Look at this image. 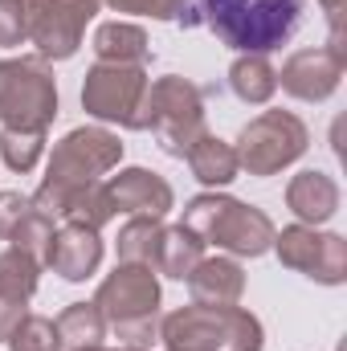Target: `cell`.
<instances>
[{
  "label": "cell",
  "mask_w": 347,
  "mask_h": 351,
  "mask_svg": "<svg viewBox=\"0 0 347 351\" xmlns=\"http://www.w3.org/2000/svg\"><path fill=\"white\" fill-rule=\"evenodd\" d=\"M115 12H131V16H152V21H176L184 29L200 25V0H102Z\"/></svg>",
  "instance_id": "25"
},
{
  "label": "cell",
  "mask_w": 347,
  "mask_h": 351,
  "mask_svg": "<svg viewBox=\"0 0 347 351\" xmlns=\"http://www.w3.org/2000/svg\"><path fill=\"white\" fill-rule=\"evenodd\" d=\"M33 213V196L25 192H0V241L12 237V229Z\"/></svg>",
  "instance_id": "30"
},
{
  "label": "cell",
  "mask_w": 347,
  "mask_h": 351,
  "mask_svg": "<svg viewBox=\"0 0 347 351\" xmlns=\"http://www.w3.org/2000/svg\"><path fill=\"white\" fill-rule=\"evenodd\" d=\"M323 4V12H327V21H331V41H327V49L335 53V58H344V0H319Z\"/></svg>",
  "instance_id": "31"
},
{
  "label": "cell",
  "mask_w": 347,
  "mask_h": 351,
  "mask_svg": "<svg viewBox=\"0 0 347 351\" xmlns=\"http://www.w3.org/2000/svg\"><path fill=\"white\" fill-rule=\"evenodd\" d=\"M184 229H192L204 245L225 250L229 258H261L274 245V221L258 204H246L225 192H200L184 204Z\"/></svg>",
  "instance_id": "2"
},
{
  "label": "cell",
  "mask_w": 347,
  "mask_h": 351,
  "mask_svg": "<svg viewBox=\"0 0 347 351\" xmlns=\"http://www.w3.org/2000/svg\"><path fill=\"white\" fill-rule=\"evenodd\" d=\"M45 156V131H12L0 127V160L16 176H29Z\"/></svg>",
  "instance_id": "26"
},
{
  "label": "cell",
  "mask_w": 347,
  "mask_h": 351,
  "mask_svg": "<svg viewBox=\"0 0 347 351\" xmlns=\"http://www.w3.org/2000/svg\"><path fill=\"white\" fill-rule=\"evenodd\" d=\"M58 339L62 351H78V348H94L106 339V319L94 302H70L58 315Z\"/></svg>",
  "instance_id": "22"
},
{
  "label": "cell",
  "mask_w": 347,
  "mask_h": 351,
  "mask_svg": "<svg viewBox=\"0 0 347 351\" xmlns=\"http://www.w3.org/2000/svg\"><path fill=\"white\" fill-rule=\"evenodd\" d=\"M49 241H53V217H45L41 208H33V213L12 229V237H8V245L25 250L29 258H37L41 265H45V254H49Z\"/></svg>",
  "instance_id": "28"
},
{
  "label": "cell",
  "mask_w": 347,
  "mask_h": 351,
  "mask_svg": "<svg viewBox=\"0 0 347 351\" xmlns=\"http://www.w3.org/2000/svg\"><path fill=\"white\" fill-rule=\"evenodd\" d=\"M25 4H29V0H25Z\"/></svg>",
  "instance_id": "35"
},
{
  "label": "cell",
  "mask_w": 347,
  "mask_h": 351,
  "mask_svg": "<svg viewBox=\"0 0 347 351\" xmlns=\"http://www.w3.org/2000/svg\"><path fill=\"white\" fill-rule=\"evenodd\" d=\"M147 66H115V62H94L82 82V110L98 123H119L135 131L143 94H147Z\"/></svg>",
  "instance_id": "7"
},
{
  "label": "cell",
  "mask_w": 347,
  "mask_h": 351,
  "mask_svg": "<svg viewBox=\"0 0 347 351\" xmlns=\"http://www.w3.org/2000/svg\"><path fill=\"white\" fill-rule=\"evenodd\" d=\"M311 147V131L298 114L290 110H261L258 119H250L233 143L241 172L258 176H278L282 168H290L294 160H302Z\"/></svg>",
  "instance_id": "6"
},
{
  "label": "cell",
  "mask_w": 347,
  "mask_h": 351,
  "mask_svg": "<svg viewBox=\"0 0 347 351\" xmlns=\"http://www.w3.org/2000/svg\"><path fill=\"white\" fill-rule=\"evenodd\" d=\"M8 351H62V339H58V323L45 319V315H21V323L8 331L4 339Z\"/></svg>",
  "instance_id": "27"
},
{
  "label": "cell",
  "mask_w": 347,
  "mask_h": 351,
  "mask_svg": "<svg viewBox=\"0 0 347 351\" xmlns=\"http://www.w3.org/2000/svg\"><path fill=\"white\" fill-rule=\"evenodd\" d=\"M160 233H164V221H152V217H131L123 229H119V262H135V265H152L156 262V250H160Z\"/></svg>",
  "instance_id": "23"
},
{
  "label": "cell",
  "mask_w": 347,
  "mask_h": 351,
  "mask_svg": "<svg viewBox=\"0 0 347 351\" xmlns=\"http://www.w3.org/2000/svg\"><path fill=\"white\" fill-rule=\"evenodd\" d=\"M94 306L102 311L106 327H127L143 319H160V278L152 265L119 262L98 286Z\"/></svg>",
  "instance_id": "11"
},
{
  "label": "cell",
  "mask_w": 347,
  "mask_h": 351,
  "mask_svg": "<svg viewBox=\"0 0 347 351\" xmlns=\"http://www.w3.org/2000/svg\"><path fill=\"white\" fill-rule=\"evenodd\" d=\"M98 8L102 0H29V41L37 45V58L45 62L74 58Z\"/></svg>",
  "instance_id": "10"
},
{
  "label": "cell",
  "mask_w": 347,
  "mask_h": 351,
  "mask_svg": "<svg viewBox=\"0 0 347 351\" xmlns=\"http://www.w3.org/2000/svg\"><path fill=\"white\" fill-rule=\"evenodd\" d=\"M184 282L196 306H237L246 294V269L237 258H200Z\"/></svg>",
  "instance_id": "16"
},
{
  "label": "cell",
  "mask_w": 347,
  "mask_h": 351,
  "mask_svg": "<svg viewBox=\"0 0 347 351\" xmlns=\"http://www.w3.org/2000/svg\"><path fill=\"white\" fill-rule=\"evenodd\" d=\"M302 21V0H200V25L237 53L282 49Z\"/></svg>",
  "instance_id": "1"
},
{
  "label": "cell",
  "mask_w": 347,
  "mask_h": 351,
  "mask_svg": "<svg viewBox=\"0 0 347 351\" xmlns=\"http://www.w3.org/2000/svg\"><path fill=\"white\" fill-rule=\"evenodd\" d=\"M33 208H41L53 221L66 225H86V229H102L115 217V204L106 196V184H49L41 180V188L33 192Z\"/></svg>",
  "instance_id": "12"
},
{
  "label": "cell",
  "mask_w": 347,
  "mask_h": 351,
  "mask_svg": "<svg viewBox=\"0 0 347 351\" xmlns=\"http://www.w3.org/2000/svg\"><path fill=\"white\" fill-rule=\"evenodd\" d=\"M58 119V78L45 58L0 62V127L49 131Z\"/></svg>",
  "instance_id": "5"
},
{
  "label": "cell",
  "mask_w": 347,
  "mask_h": 351,
  "mask_svg": "<svg viewBox=\"0 0 347 351\" xmlns=\"http://www.w3.org/2000/svg\"><path fill=\"white\" fill-rule=\"evenodd\" d=\"M29 41V4L0 0V49H16Z\"/></svg>",
  "instance_id": "29"
},
{
  "label": "cell",
  "mask_w": 347,
  "mask_h": 351,
  "mask_svg": "<svg viewBox=\"0 0 347 351\" xmlns=\"http://www.w3.org/2000/svg\"><path fill=\"white\" fill-rule=\"evenodd\" d=\"M123 164V143L106 127H74L49 152V184H98L106 172Z\"/></svg>",
  "instance_id": "8"
},
{
  "label": "cell",
  "mask_w": 347,
  "mask_h": 351,
  "mask_svg": "<svg viewBox=\"0 0 347 351\" xmlns=\"http://www.w3.org/2000/svg\"><path fill=\"white\" fill-rule=\"evenodd\" d=\"M90 49H94L98 62H115V66H147L152 62V41L131 21H106V25H98Z\"/></svg>",
  "instance_id": "18"
},
{
  "label": "cell",
  "mask_w": 347,
  "mask_h": 351,
  "mask_svg": "<svg viewBox=\"0 0 347 351\" xmlns=\"http://www.w3.org/2000/svg\"><path fill=\"white\" fill-rule=\"evenodd\" d=\"M200 258H204V241H200L192 229H184V225H164L152 269L164 274V278H172V282H184V278L196 269Z\"/></svg>",
  "instance_id": "20"
},
{
  "label": "cell",
  "mask_w": 347,
  "mask_h": 351,
  "mask_svg": "<svg viewBox=\"0 0 347 351\" xmlns=\"http://www.w3.org/2000/svg\"><path fill=\"white\" fill-rule=\"evenodd\" d=\"M164 351H261L265 331L246 306H176L160 319Z\"/></svg>",
  "instance_id": "3"
},
{
  "label": "cell",
  "mask_w": 347,
  "mask_h": 351,
  "mask_svg": "<svg viewBox=\"0 0 347 351\" xmlns=\"http://www.w3.org/2000/svg\"><path fill=\"white\" fill-rule=\"evenodd\" d=\"M344 58H335L327 45H315V49H298L286 58L282 74H278V86L286 90L290 98L298 102H327L339 82H344Z\"/></svg>",
  "instance_id": "13"
},
{
  "label": "cell",
  "mask_w": 347,
  "mask_h": 351,
  "mask_svg": "<svg viewBox=\"0 0 347 351\" xmlns=\"http://www.w3.org/2000/svg\"><path fill=\"white\" fill-rule=\"evenodd\" d=\"M229 90L246 106H265L278 94V70L265 53H237V62L229 66Z\"/></svg>",
  "instance_id": "21"
},
{
  "label": "cell",
  "mask_w": 347,
  "mask_h": 351,
  "mask_svg": "<svg viewBox=\"0 0 347 351\" xmlns=\"http://www.w3.org/2000/svg\"><path fill=\"white\" fill-rule=\"evenodd\" d=\"M339 184L327 172H298L286 184V208L298 217V225H327L335 213H339Z\"/></svg>",
  "instance_id": "17"
},
{
  "label": "cell",
  "mask_w": 347,
  "mask_h": 351,
  "mask_svg": "<svg viewBox=\"0 0 347 351\" xmlns=\"http://www.w3.org/2000/svg\"><path fill=\"white\" fill-rule=\"evenodd\" d=\"M98 262H102V237H98V229H86V225H62V229H53L45 265L58 278L86 282V278H94Z\"/></svg>",
  "instance_id": "15"
},
{
  "label": "cell",
  "mask_w": 347,
  "mask_h": 351,
  "mask_svg": "<svg viewBox=\"0 0 347 351\" xmlns=\"http://www.w3.org/2000/svg\"><path fill=\"white\" fill-rule=\"evenodd\" d=\"M123 351H131V348H123Z\"/></svg>",
  "instance_id": "34"
},
{
  "label": "cell",
  "mask_w": 347,
  "mask_h": 351,
  "mask_svg": "<svg viewBox=\"0 0 347 351\" xmlns=\"http://www.w3.org/2000/svg\"><path fill=\"white\" fill-rule=\"evenodd\" d=\"M106 196L115 204V213H127V217H152V221H164L176 208V192L172 184L152 168H123L119 176L106 180Z\"/></svg>",
  "instance_id": "14"
},
{
  "label": "cell",
  "mask_w": 347,
  "mask_h": 351,
  "mask_svg": "<svg viewBox=\"0 0 347 351\" xmlns=\"http://www.w3.org/2000/svg\"><path fill=\"white\" fill-rule=\"evenodd\" d=\"M188 168L192 176L204 184V188H225V184H233L237 172H241V164H237V152H233V143H225L221 135H213V131H204L192 147H188Z\"/></svg>",
  "instance_id": "19"
},
{
  "label": "cell",
  "mask_w": 347,
  "mask_h": 351,
  "mask_svg": "<svg viewBox=\"0 0 347 351\" xmlns=\"http://www.w3.org/2000/svg\"><path fill=\"white\" fill-rule=\"evenodd\" d=\"M37 282H41V262L37 258H29L16 245H8L0 254V294H8L16 302H29L37 294Z\"/></svg>",
  "instance_id": "24"
},
{
  "label": "cell",
  "mask_w": 347,
  "mask_h": 351,
  "mask_svg": "<svg viewBox=\"0 0 347 351\" xmlns=\"http://www.w3.org/2000/svg\"><path fill=\"white\" fill-rule=\"evenodd\" d=\"M25 306L29 302H16V298H8V294H0V343L8 339V331L21 323V315H25Z\"/></svg>",
  "instance_id": "32"
},
{
  "label": "cell",
  "mask_w": 347,
  "mask_h": 351,
  "mask_svg": "<svg viewBox=\"0 0 347 351\" xmlns=\"http://www.w3.org/2000/svg\"><path fill=\"white\" fill-rule=\"evenodd\" d=\"M135 131H152L172 160H184L188 147L208 131V123H204V90L196 82H188V78H180V74H164V78L147 82Z\"/></svg>",
  "instance_id": "4"
},
{
  "label": "cell",
  "mask_w": 347,
  "mask_h": 351,
  "mask_svg": "<svg viewBox=\"0 0 347 351\" xmlns=\"http://www.w3.org/2000/svg\"><path fill=\"white\" fill-rule=\"evenodd\" d=\"M78 351H123V348H102V343H94V348H78Z\"/></svg>",
  "instance_id": "33"
},
{
  "label": "cell",
  "mask_w": 347,
  "mask_h": 351,
  "mask_svg": "<svg viewBox=\"0 0 347 351\" xmlns=\"http://www.w3.org/2000/svg\"><path fill=\"white\" fill-rule=\"evenodd\" d=\"M270 250L286 269H298L319 286L347 282V241L339 233H323L315 225H286L282 233H274Z\"/></svg>",
  "instance_id": "9"
}]
</instances>
